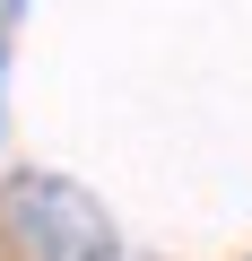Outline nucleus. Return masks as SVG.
Masks as SVG:
<instances>
[{"instance_id": "obj_1", "label": "nucleus", "mask_w": 252, "mask_h": 261, "mask_svg": "<svg viewBox=\"0 0 252 261\" xmlns=\"http://www.w3.org/2000/svg\"><path fill=\"white\" fill-rule=\"evenodd\" d=\"M0 235L18 261H113V218L70 174H18L0 192Z\"/></svg>"}, {"instance_id": "obj_2", "label": "nucleus", "mask_w": 252, "mask_h": 261, "mask_svg": "<svg viewBox=\"0 0 252 261\" xmlns=\"http://www.w3.org/2000/svg\"><path fill=\"white\" fill-rule=\"evenodd\" d=\"M0 61H9V27H0Z\"/></svg>"}]
</instances>
